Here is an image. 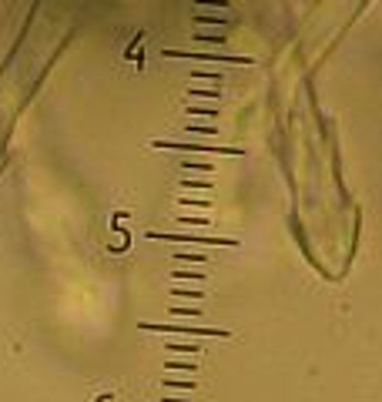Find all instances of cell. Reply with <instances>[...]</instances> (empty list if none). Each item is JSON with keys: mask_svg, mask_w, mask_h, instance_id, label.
Instances as JSON below:
<instances>
[{"mask_svg": "<svg viewBox=\"0 0 382 402\" xmlns=\"http://www.w3.org/2000/svg\"><path fill=\"white\" fill-rule=\"evenodd\" d=\"M141 332H168V335H208V338H231L228 329H198V325H161V322H141Z\"/></svg>", "mask_w": 382, "mask_h": 402, "instance_id": "cell-1", "label": "cell"}, {"mask_svg": "<svg viewBox=\"0 0 382 402\" xmlns=\"http://www.w3.org/2000/svg\"><path fill=\"white\" fill-rule=\"evenodd\" d=\"M151 148L158 151H198V154H245V148H215V145H181V141H151Z\"/></svg>", "mask_w": 382, "mask_h": 402, "instance_id": "cell-2", "label": "cell"}, {"mask_svg": "<svg viewBox=\"0 0 382 402\" xmlns=\"http://www.w3.org/2000/svg\"><path fill=\"white\" fill-rule=\"evenodd\" d=\"M148 238H161V241H191V245H225L235 248V238H218V235H175V232H148Z\"/></svg>", "mask_w": 382, "mask_h": 402, "instance_id": "cell-3", "label": "cell"}, {"mask_svg": "<svg viewBox=\"0 0 382 402\" xmlns=\"http://www.w3.org/2000/svg\"><path fill=\"white\" fill-rule=\"evenodd\" d=\"M165 57H184V61H222V64H252V57L241 54H191V50H165Z\"/></svg>", "mask_w": 382, "mask_h": 402, "instance_id": "cell-4", "label": "cell"}, {"mask_svg": "<svg viewBox=\"0 0 382 402\" xmlns=\"http://www.w3.org/2000/svg\"><path fill=\"white\" fill-rule=\"evenodd\" d=\"M161 386L165 389H198V382H195V379H171V376H165Z\"/></svg>", "mask_w": 382, "mask_h": 402, "instance_id": "cell-5", "label": "cell"}, {"mask_svg": "<svg viewBox=\"0 0 382 402\" xmlns=\"http://www.w3.org/2000/svg\"><path fill=\"white\" fill-rule=\"evenodd\" d=\"M188 94L191 97H201V101H218L222 91H218V88H188Z\"/></svg>", "mask_w": 382, "mask_h": 402, "instance_id": "cell-6", "label": "cell"}, {"mask_svg": "<svg viewBox=\"0 0 382 402\" xmlns=\"http://www.w3.org/2000/svg\"><path fill=\"white\" fill-rule=\"evenodd\" d=\"M178 221L181 225H195V228H211V221L205 215H178Z\"/></svg>", "mask_w": 382, "mask_h": 402, "instance_id": "cell-7", "label": "cell"}, {"mask_svg": "<svg viewBox=\"0 0 382 402\" xmlns=\"http://www.w3.org/2000/svg\"><path fill=\"white\" fill-rule=\"evenodd\" d=\"M171 295H175V298H195V302H201V298H205V292H201V289H171Z\"/></svg>", "mask_w": 382, "mask_h": 402, "instance_id": "cell-8", "label": "cell"}, {"mask_svg": "<svg viewBox=\"0 0 382 402\" xmlns=\"http://www.w3.org/2000/svg\"><path fill=\"white\" fill-rule=\"evenodd\" d=\"M168 352H188V355H198V346H191V342H168Z\"/></svg>", "mask_w": 382, "mask_h": 402, "instance_id": "cell-9", "label": "cell"}, {"mask_svg": "<svg viewBox=\"0 0 382 402\" xmlns=\"http://www.w3.org/2000/svg\"><path fill=\"white\" fill-rule=\"evenodd\" d=\"M181 168H188V171H208V175H215V164H211V161H184Z\"/></svg>", "mask_w": 382, "mask_h": 402, "instance_id": "cell-10", "label": "cell"}, {"mask_svg": "<svg viewBox=\"0 0 382 402\" xmlns=\"http://www.w3.org/2000/svg\"><path fill=\"white\" fill-rule=\"evenodd\" d=\"M195 24H218V27H225V17L222 14H195Z\"/></svg>", "mask_w": 382, "mask_h": 402, "instance_id": "cell-11", "label": "cell"}, {"mask_svg": "<svg viewBox=\"0 0 382 402\" xmlns=\"http://www.w3.org/2000/svg\"><path fill=\"white\" fill-rule=\"evenodd\" d=\"M191 77H195V80H215V84H218V80H222V74H218V71H201V67H195V71H191Z\"/></svg>", "mask_w": 382, "mask_h": 402, "instance_id": "cell-12", "label": "cell"}, {"mask_svg": "<svg viewBox=\"0 0 382 402\" xmlns=\"http://www.w3.org/2000/svg\"><path fill=\"white\" fill-rule=\"evenodd\" d=\"M175 278H184V281H205V272H188V268H175Z\"/></svg>", "mask_w": 382, "mask_h": 402, "instance_id": "cell-13", "label": "cell"}, {"mask_svg": "<svg viewBox=\"0 0 382 402\" xmlns=\"http://www.w3.org/2000/svg\"><path fill=\"white\" fill-rule=\"evenodd\" d=\"M178 205H184V208H211L208 198H178Z\"/></svg>", "mask_w": 382, "mask_h": 402, "instance_id": "cell-14", "label": "cell"}, {"mask_svg": "<svg viewBox=\"0 0 382 402\" xmlns=\"http://www.w3.org/2000/svg\"><path fill=\"white\" fill-rule=\"evenodd\" d=\"M184 131H188V134H215V124H188V128H184Z\"/></svg>", "mask_w": 382, "mask_h": 402, "instance_id": "cell-15", "label": "cell"}, {"mask_svg": "<svg viewBox=\"0 0 382 402\" xmlns=\"http://www.w3.org/2000/svg\"><path fill=\"white\" fill-rule=\"evenodd\" d=\"M178 262H208V255H201V251H178Z\"/></svg>", "mask_w": 382, "mask_h": 402, "instance_id": "cell-16", "label": "cell"}, {"mask_svg": "<svg viewBox=\"0 0 382 402\" xmlns=\"http://www.w3.org/2000/svg\"><path fill=\"white\" fill-rule=\"evenodd\" d=\"M168 369H178V372H195L198 369V362H165Z\"/></svg>", "mask_w": 382, "mask_h": 402, "instance_id": "cell-17", "label": "cell"}, {"mask_svg": "<svg viewBox=\"0 0 382 402\" xmlns=\"http://www.w3.org/2000/svg\"><path fill=\"white\" fill-rule=\"evenodd\" d=\"M195 40H208V44H222V34H205V31H198V34H195Z\"/></svg>", "mask_w": 382, "mask_h": 402, "instance_id": "cell-18", "label": "cell"}, {"mask_svg": "<svg viewBox=\"0 0 382 402\" xmlns=\"http://www.w3.org/2000/svg\"><path fill=\"white\" fill-rule=\"evenodd\" d=\"M168 312L181 319V315H201V308H188V305H178V308H168Z\"/></svg>", "mask_w": 382, "mask_h": 402, "instance_id": "cell-19", "label": "cell"}, {"mask_svg": "<svg viewBox=\"0 0 382 402\" xmlns=\"http://www.w3.org/2000/svg\"><path fill=\"white\" fill-rule=\"evenodd\" d=\"M188 114H205V118H215L218 107H188Z\"/></svg>", "mask_w": 382, "mask_h": 402, "instance_id": "cell-20", "label": "cell"}, {"mask_svg": "<svg viewBox=\"0 0 382 402\" xmlns=\"http://www.w3.org/2000/svg\"><path fill=\"white\" fill-rule=\"evenodd\" d=\"M198 7H218V10H225V7H228V0H198Z\"/></svg>", "mask_w": 382, "mask_h": 402, "instance_id": "cell-21", "label": "cell"}, {"mask_svg": "<svg viewBox=\"0 0 382 402\" xmlns=\"http://www.w3.org/2000/svg\"><path fill=\"white\" fill-rule=\"evenodd\" d=\"M181 188H205V191H208V188H211V181H191V178H184Z\"/></svg>", "mask_w": 382, "mask_h": 402, "instance_id": "cell-22", "label": "cell"}, {"mask_svg": "<svg viewBox=\"0 0 382 402\" xmlns=\"http://www.w3.org/2000/svg\"><path fill=\"white\" fill-rule=\"evenodd\" d=\"M161 402H191V399H175V395H165Z\"/></svg>", "mask_w": 382, "mask_h": 402, "instance_id": "cell-23", "label": "cell"}]
</instances>
